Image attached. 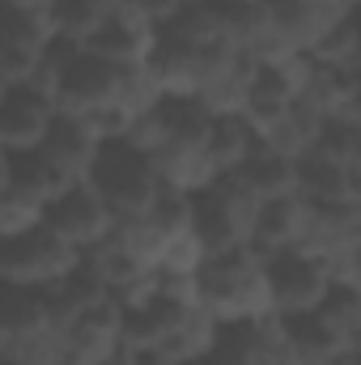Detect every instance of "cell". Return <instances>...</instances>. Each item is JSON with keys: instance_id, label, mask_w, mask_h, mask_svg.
Wrapping results in <instances>:
<instances>
[{"instance_id": "1", "label": "cell", "mask_w": 361, "mask_h": 365, "mask_svg": "<svg viewBox=\"0 0 361 365\" xmlns=\"http://www.w3.org/2000/svg\"><path fill=\"white\" fill-rule=\"evenodd\" d=\"M195 306L217 323L272 314L268 284H264V259L251 255L247 247L204 255V264L195 268Z\"/></svg>"}, {"instance_id": "2", "label": "cell", "mask_w": 361, "mask_h": 365, "mask_svg": "<svg viewBox=\"0 0 361 365\" xmlns=\"http://www.w3.org/2000/svg\"><path fill=\"white\" fill-rule=\"evenodd\" d=\"M86 182L102 195L111 221L145 217L149 204H153V195L162 191V179L153 170V158L145 149L128 145V140H102Z\"/></svg>"}, {"instance_id": "3", "label": "cell", "mask_w": 361, "mask_h": 365, "mask_svg": "<svg viewBox=\"0 0 361 365\" xmlns=\"http://www.w3.org/2000/svg\"><path fill=\"white\" fill-rule=\"evenodd\" d=\"M77 259L81 251L39 221L26 234L0 238V284H56Z\"/></svg>"}, {"instance_id": "4", "label": "cell", "mask_w": 361, "mask_h": 365, "mask_svg": "<svg viewBox=\"0 0 361 365\" xmlns=\"http://www.w3.org/2000/svg\"><path fill=\"white\" fill-rule=\"evenodd\" d=\"M264 284H268V306L272 314H302V310H315L323 289L332 284L327 264L302 247H285V251H272L264 259Z\"/></svg>"}, {"instance_id": "5", "label": "cell", "mask_w": 361, "mask_h": 365, "mask_svg": "<svg viewBox=\"0 0 361 365\" xmlns=\"http://www.w3.org/2000/svg\"><path fill=\"white\" fill-rule=\"evenodd\" d=\"M43 225L47 230H56L73 251H86L93 242H102L106 234H111V212H106V204H102V195L93 191L90 182H73V187H64L47 208H43Z\"/></svg>"}, {"instance_id": "6", "label": "cell", "mask_w": 361, "mask_h": 365, "mask_svg": "<svg viewBox=\"0 0 361 365\" xmlns=\"http://www.w3.org/2000/svg\"><path fill=\"white\" fill-rule=\"evenodd\" d=\"M260 9L268 30L289 51H310L336 17L353 13V9H340L336 0H260Z\"/></svg>"}, {"instance_id": "7", "label": "cell", "mask_w": 361, "mask_h": 365, "mask_svg": "<svg viewBox=\"0 0 361 365\" xmlns=\"http://www.w3.org/2000/svg\"><path fill=\"white\" fill-rule=\"evenodd\" d=\"M56 102L30 86H9L0 93V149L4 153H26L39 149L47 128H51Z\"/></svg>"}, {"instance_id": "8", "label": "cell", "mask_w": 361, "mask_h": 365, "mask_svg": "<svg viewBox=\"0 0 361 365\" xmlns=\"http://www.w3.org/2000/svg\"><path fill=\"white\" fill-rule=\"evenodd\" d=\"M119 90V68L90 56L86 47L60 68V81H56V110H68V115H86L93 106H106L115 102Z\"/></svg>"}, {"instance_id": "9", "label": "cell", "mask_w": 361, "mask_h": 365, "mask_svg": "<svg viewBox=\"0 0 361 365\" xmlns=\"http://www.w3.org/2000/svg\"><path fill=\"white\" fill-rule=\"evenodd\" d=\"M149 43H153V26L141 21L136 13L119 9V13H111V17L98 21V30H93L81 47L90 56H98V60L115 64V68H132V64H145Z\"/></svg>"}, {"instance_id": "10", "label": "cell", "mask_w": 361, "mask_h": 365, "mask_svg": "<svg viewBox=\"0 0 361 365\" xmlns=\"http://www.w3.org/2000/svg\"><path fill=\"white\" fill-rule=\"evenodd\" d=\"M98 149H102V140L93 136V128L81 115H68V110H56L51 115V128H47V136L39 145V153L47 162H56L68 179H86L90 175Z\"/></svg>"}, {"instance_id": "11", "label": "cell", "mask_w": 361, "mask_h": 365, "mask_svg": "<svg viewBox=\"0 0 361 365\" xmlns=\"http://www.w3.org/2000/svg\"><path fill=\"white\" fill-rule=\"evenodd\" d=\"M302 195H276V200H260L255 212H251V225H247V251L268 259L272 251H285V247H298V234H302Z\"/></svg>"}, {"instance_id": "12", "label": "cell", "mask_w": 361, "mask_h": 365, "mask_svg": "<svg viewBox=\"0 0 361 365\" xmlns=\"http://www.w3.org/2000/svg\"><path fill=\"white\" fill-rule=\"evenodd\" d=\"M191 234L195 242L213 255V251H234V247H247V221L225 208L208 187L191 191Z\"/></svg>"}, {"instance_id": "13", "label": "cell", "mask_w": 361, "mask_h": 365, "mask_svg": "<svg viewBox=\"0 0 361 365\" xmlns=\"http://www.w3.org/2000/svg\"><path fill=\"white\" fill-rule=\"evenodd\" d=\"M276 327H280V336H285V349H289V357L293 365H323L332 361L336 353H345V349H353V344H345L315 310H302V314H276Z\"/></svg>"}, {"instance_id": "14", "label": "cell", "mask_w": 361, "mask_h": 365, "mask_svg": "<svg viewBox=\"0 0 361 365\" xmlns=\"http://www.w3.org/2000/svg\"><path fill=\"white\" fill-rule=\"evenodd\" d=\"M149 158H153V170H158L162 187H175V191H187V195L200 191L217 175L200 140H162L158 149H149Z\"/></svg>"}, {"instance_id": "15", "label": "cell", "mask_w": 361, "mask_h": 365, "mask_svg": "<svg viewBox=\"0 0 361 365\" xmlns=\"http://www.w3.org/2000/svg\"><path fill=\"white\" fill-rule=\"evenodd\" d=\"M0 323L13 336L51 331V284H4L0 289Z\"/></svg>"}, {"instance_id": "16", "label": "cell", "mask_w": 361, "mask_h": 365, "mask_svg": "<svg viewBox=\"0 0 361 365\" xmlns=\"http://www.w3.org/2000/svg\"><path fill=\"white\" fill-rule=\"evenodd\" d=\"M298 195L302 200H361V166H340L319 153H302Z\"/></svg>"}, {"instance_id": "17", "label": "cell", "mask_w": 361, "mask_h": 365, "mask_svg": "<svg viewBox=\"0 0 361 365\" xmlns=\"http://www.w3.org/2000/svg\"><path fill=\"white\" fill-rule=\"evenodd\" d=\"M73 182L81 179H68L56 162H47L39 149H26V153H9V187L17 191V195H26L30 204H39V208H47L64 187H73Z\"/></svg>"}, {"instance_id": "18", "label": "cell", "mask_w": 361, "mask_h": 365, "mask_svg": "<svg viewBox=\"0 0 361 365\" xmlns=\"http://www.w3.org/2000/svg\"><path fill=\"white\" fill-rule=\"evenodd\" d=\"M200 145H204L213 170H238L251 158V149L260 145V132L243 115H213V123H208Z\"/></svg>"}, {"instance_id": "19", "label": "cell", "mask_w": 361, "mask_h": 365, "mask_svg": "<svg viewBox=\"0 0 361 365\" xmlns=\"http://www.w3.org/2000/svg\"><path fill=\"white\" fill-rule=\"evenodd\" d=\"M238 179L247 182L260 200H276V195H298V158H285L268 149L264 140L251 149V158L238 166Z\"/></svg>"}, {"instance_id": "20", "label": "cell", "mask_w": 361, "mask_h": 365, "mask_svg": "<svg viewBox=\"0 0 361 365\" xmlns=\"http://www.w3.org/2000/svg\"><path fill=\"white\" fill-rule=\"evenodd\" d=\"M153 115H158L162 140H204L213 123V110L200 93H158Z\"/></svg>"}, {"instance_id": "21", "label": "cell", "mask_w": 361, "mask_h": 365, "mask_svg": "<svg viewBox=\"0 0 361 365\" xmlns=\"http://www.w3.org/2000/svg\"><path fill=\"white\" fill-rule=\"evenodd\" d=\"M319 123H323V115L293 98L268 128L260 132V140H264L268 149H276V153H285V158H302V153H310V145H315V136H319Z\"/></svg>"}, {"instance_id": "22", "label": "cell", "mask_w": 361, "mask_h": 365, "mask_svg": "<svg viewBox=\"0 0 361 365\" xmlns=\"http://www.w3.org/2000/svg\"><path fill=\"white\" fill-rule=\"evenodd\" d=\"M315 314H319L345 344L357 349V340H361V284L357 280H332V284L323 289Z\"/></svg>"}, {"instance_id": "23", "label": "cell", "mask_w": 361, "mask_h": 365, "mask_svg": "<svg viewBox=\"0 0 361 365\" xmlns=\"http://www.w3.org/2000/svg\"><path fill=\"white\" fill-rule=\"evenodd\" d=\"M51 38L47 9L0 4V51H43Z\"/></svg>"}, {"instance_id": "24", "label": "cell", "mask_w": 361, "mask_h": 365, "mask_svg": "<svg viewBox=\"0 0 361 365\" xmlns=\"http://www.w3.org/2000/svg\"><path fill=\"white\" fill-rule=\"evenodd\" d=\"M310 153H319V158H327V162H340V166H361V119H357V110L323 115Z\"/></svg>"}, {"instance_id": "25", "label": "cell", "mask_w": 361, "mask_h": 365, "mask_svg": "<svg viewBox=\"0 0 361 365\" xmlns=\"http://www.w3.org/2000/svg\"><path fill=\"white\" fill-rule=\"evenodd\" d=\"M162 34H171V38H179V43H191V47H208V43H217L221 34H217V17H213V9H208V0H183L179 9L158 26Z\"/></svg>"}, {"instance_id": "26", "label": "cell", "mask_w": 361, "mask_h": 365, "mask_svg": "<svg viewBox=\"0 0 361 365\" xmlns=\"http://www.w3.org/2000/svg\"><path fill=\"white\" fill-rule=\"evenodd\" d=\"M306 56H310V60H319V64L357 68V9H353V13H345V17H336V21L327 26V34H323Z\"/></svg>"}, {"instance_id": "27", "label": "cell", "mask_w": 361, "mask_h": 365, "mask_svg": "<svg viewBox=\"0 0 361 365\" xmlns=\"http://www.w3.org/2000/svg\"><path fill=\"white\" fill-rule=\"evenodd\" d=\"M47 21H51V34L56 38H68V43H86L93 30H98V13H93L86 0H47Z\"/></svg>"}, {"instance_id": "28", "label": "cell", "mask_w": 361, "mask_h": 365, "mask_svg": "<svg viewBox=\"0 0 361 365\" xmlns=\"http://www.w3.org/2000/svg\"><path fill=\"white\" fill-rule=\"evenodd\" d=\"M43 221V208L30 204L26 195H17L13 187L0 191V238H13V234H26L30 225Z\"/></svg>"}, {"instance_id": "29", "label": "cell", "mask_w": 361, "mask_h": 365, "mask_svg": "<svg viewBox=\"0 0 361 365\" xmlns=\"http://www.w3.org/2000/svg\"><path fill=\"white\" fill-rule=\"evenodd\" d=\"M179 4H183V0H128L123 9H128V13H136L141 21H149V26L158 30V26H162V21H166Z\"/></svg>"}, {"instance_id": "30", "label": "cell", "mask_w": 361, "mask_h": 365, "mask_svg": "<svg viewBox=\"0 0 361 365\" xmlns=\"http://www.w3.org/2000/svg\"><path fill=\"white\" fill-rule=\"evenodd\" d=\"M86 4H90L98 17H111V13H119V9H123L128 0H86Z\"/></svg>"}, {"instance_id": "31", "label": "cell", "mask_w": 361, "mask_h": 365, "mask_svg": "<svg viewBox=\"0 0 361 365\" xmlns=\"http://www.w3.org/2000/svg\"><path fill=\"white\" fill-rule=\"evenodd\" d=\"M323 365H361V353L357 349H345V353H336L332 361H323Z\"/></svg>"}, {"instance_id": "32", "label": "cell", "mask_w": 361, "mask_h": 365, "mask_svg": "<svg viewBox=\"0 0 361 365\" xmlns=\"http://www.w3.org/2000/svg\"><path fill=\"white\" fill-rule=\"evenodd\" d=\"M90 365H128V349H115L111 357H102V361H90Z\"/></svg>"}, {"instance_id": "33", "label": "cell", "mask_w": 361, "mask_h": 365, "mask_svg": "<svg viewBox=\"0 0 361 365\" xmlns=\"http://www.w3.org/2000/svg\"><path fill=\"white\" fill-rule=\"evenodd\" d=\"M0 4H26V9H47V0H0Z\"/></svg>"}, {"instance_id": "34", "label": "cell", "mask_w": 361, "mask_h": 365, "mask_svg": "<svg viewBox=\"0 0 361 365\" xmlns=\"http://www.w3.org/2000/svg\"><path fill=\"white\" fill-rule=\"evenodd\" d=\"M336 4H340V9H357V0H336Z\"/></svg>"}, {"instance_id": "35", "label": "cell", "mask_w": 361, "mask_h": 365, "mask_svg": "<svg viewBox=\"0 0 361 365\" xmlns=\"http://www.w3.org/2000/svg\"><path fill=\"white\" fill-rule=\"evenodd\" d=\"M4 340H9V331H4V323H0V344H4Z\"/></svg>"}, {"instance_id": "36", "label": "cell", "mask_w": 361, "mask_h": 365, "mask_svg": "<svg viewBox=\"0 0 361 365\" xmlns=\"http://www.w3.org/2000/svg\"><path fill=\"white\" fill-rule=\"evenodd\" d=\"M0 289H4V284H0Z\"/></svg>"}]
</instances>
